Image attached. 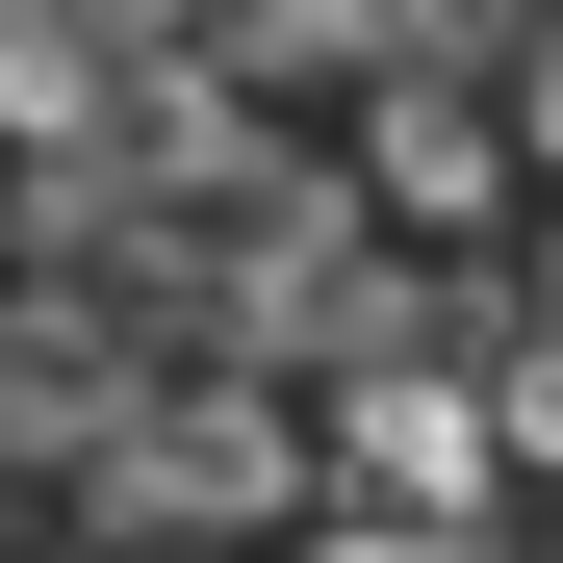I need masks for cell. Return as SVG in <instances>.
<instances>
[{
	"label": "cell",
	"instance_id": "obj_1",
	"mask_svg": "<svg viewBox=\"0 0 563 563\" xmlns=\"http://www.w3.org/2000/svg\"><path fill=\"white\" fill-rule=\"evenodd\" d=\"M512 103H461V77H385V129H358V179H385L410 231H512Z\"/></svg>",
	"mask_w": 563,
	"mask_h": 563
},
{
	"label": "cell",
	"instance_id": "obj_2",
	"mask_svg": "<svg viewBox=\"0 0 563 563\" xmlns=\"http://www.w3.org/2000/svg\"><path fill=\"white\" fill-rule=\"evenodd\" d=\"M103 26H129V52H179V26H206V0H103Z\"/></svg>",
	"mask_w": 563,
	"mask_h": 563
}]
</instances>
